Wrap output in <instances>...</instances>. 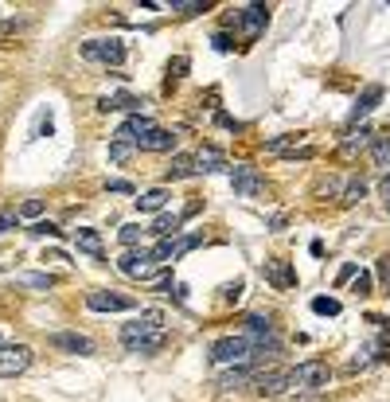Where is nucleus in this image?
<instances>
[{
  "label": "nucleus",
  "mask_w": 390,
  "mask_h": 402,
  "mask_svg": "<svg viewBox=\"0 0 390 402\" xmlns=\"http://www.w3.org/2000/svg\"><path fill=\"white\" fill-rule=\"evenodd\" d=\"M121 343L133 355H156L164 348V313L160 309H141V316L121 328Z\"/></svg>",
  "instance_id": "nucleus-1"
},
{
  "label": "nucleus",
  "mask_w": 390,
  "mask_h": 402,
  "mask_svg": "<svg viewBox=\"0 0 390 402\" xmlns=\"http://www.w3.org/2000/svg\"><path fill=\"white\" fill-rule=\"evenodd\" d=\"M242 297V281H231V285H223V301H238Z\"/></svg>",
  "instance_id": "nucleus-37"
},
{
  "label": "nucleus",
  "mask_w": 390,
  "mask_h": 402,
  "mask_svg": "<svg viewBox=\"0 0 390 402\" xmlns=\"http://www.w3.org/2000/svg\"><path fill=\"white\" fill-rule=\"evenodd\" d=\"M238 24H242V31L250 40H258L265 31V24H270V8L265 4H246V8H238Z\"/></svg>",
  "instance_id": "nucleus-12"
},
{
  "label": "nucleus",
  "mask_w": 390,
  "mask_h": 402,
  "mask_svg": "<svg viewBox=\"0 0 390 402\" xmlns=\"http://www.w3.org/2000/svg\"><path fill=\"white\" fill-rule=\"evenodd\" d=\"M117 235H121V242H125L129 250H136V242H141V235H145V226H141V223H125Z\"/></svg>",
  "instance_id": "nucleus-28"
},
{
  "label": "nucleus",
  "mask_w": 390,
  "mask_h": 402,
  "mask_svg": "<svg viewBox=\"0 0 390 402\" xmlns=\"http://www.w3.org/2000/svg\"><path fill=\"white\" fill-rule=\"evenodd\" d=\"M254 363H242V367H226V371H219L211 379L214 391H238V387H246V382H254Z\"/></svg>",
  "instance_id": "nucleus-11"
},
{
  "label": "nucleus",
  "mask_w": 390,
  "mask_h": 402,
  "mask_svg": "<svg viewBox=\"0 0 390 402\" xmlns=\"http://www.w3.org/2000/svg\"><path fill=\"white\" fill-rule=\"evenodd\" d=\"M136 148H141V153H172V148H176V137L168 133V129L156 125L153 133H148V137L136 141Z\"/></svg>",
  "instance_id": "nucleus-17"
},
{
  "label": "nucleus",
  "mask_w": 390,
  "mask_h": 402,
  "mask_svg": "<svg viewBox=\"0 0 390 402\" xmlns=\"http://www.w3.org/2000/svg\"><path fill=\"white\" fill-rule=\"evenodd\" d=\"M106 192L109 196H136V187L129 180H106Z\"/></svg>",
  "instance_id": "nucleus-33"
},
{
  "label": "nucleus",
  "mask_w": 390,
  "mask_h": 402,
  "mask_svg": "<svg viewBox=\"0 0 390 402\" xmlns=\"http://www.w3.org/2000/svg\"><path fill=\"white\" fill-rule=\"evenodd\" d=\"M168 199H172V192H168V187H148V192H141L133 203H136V211H141V215H160V211L168 207Z\"/></svg>",
  "instance_id": "nucleus-16"
},
{
  "label": "nucleus",
  "mask_w": 390,
  "mask_h": 402,
  "mask_svg": "<svg viewBox=\"0 0 390 402\" xmlns=\"http://www.w3.org/2000/svg\"><path fill=\"white\" fill-rule=\"evenodd\" d=\"M28 235H36V238H58V226H55V223H43V219H39V223H31Z\"/></svg>",
  "instance_id": "nucleus-34"
},
{
  "label": "nucleus",
  "mask_w": 390,
  "mask_h": 402,
  "mask_svg": "<svg viewBox=\"0 0 390 402\" xmlns=\"http://www.w3.org/2000/svg\"><path fill=\"white\" fill-rule=\"evenodd\" d=\"M370 160L379 168H390V133H382V137L370 141Z\"/></svg>",
  "instance_id": "nucleus-25"
},
{
  "label": "nucleus",
  "mask_w": 390,
  "mask_h": 402,
  "mask_svg": "<svg viewBox=\"0 0 390 402\" xmlns=\"http://www.w3.org/2000/svg\"><path fill=\"white\" fill-rule=\"evenodd\" d=\"M75 246L82 250V254L102 258V235H98L94 226H78V231H75Z\"/></svg>",
  "instance_id": "nucleus-20"
},
{
  "label": "nucleus",
  "mask_w": 390,
  "mask_h": 402,
  "mask_svg": "<svg viewBox=\"0 0 390 402\" xmlns=\"http://www.w3.org/2000/svg\"><path fill=\"white\" fill-rule=\"evenodd\" d=\"M153 129H156V121H153V118H145V114H133V118H129L125 125H121V129L114 133V141H125V145H136V141H141V137H148Z\"/></svg>",
  "instance_id": "nucleus-14"
},
{
  "label": "nucleus",
  "mask_w": 390,
  "mask_h": 402,
  "mask_svg": "<svg viewBox=\"0 0 390 402\" xmlns=\"http://www.w3.org/2000/svg\"><path fill=\"white\" fill-rule=\"evenodd\" d=\"M370 141H375V137H370V129L359 125L355 133H348V141L340 145V157H355V153H359V148H367Z\"/></svg>",
  "instance_id": "nucleus-22"
},
{
  "label": "nucleus",
  "mask_w": 390,
  "mask_h": 402,
  "mask_svg": "<svg viewBox=\"0 0 390 402\" xmlns=\"http://www.w3.org/2000/svg\"><path fill=\"white\" fill-rule=\"evenodd\" d=\"M180 223H184V215H168V211H160V215L153 219V235L156 238H172V235H180Z\"/></svg>",
  "instance_id": "nucleus-21"
},
{
  "label": "nucleus",
  "mask_w": 390,
  "mask_h": 402,
  "mask_svg": "<svg viewBox=\"0 0 390 402\" xmlns=\"http://www.w3.org/2000/svg\"><path fill=\"white\" fill-rule=\"evenodd\" d=\"M379 274H382V281L390 285V258H379Z\"/></svg>",
  "instance_id": "nucleus-40"
},
{
  "label": "nucleus",
  "mask_w": 390,
  "mask_h": 402,
  "mask_svg": "<svg viewBox=\"0 0 390 402\" xmlns=\"http://www.w3.org/2000/svg\"><path fill=\"white\" fill-rule=\"evenodd\" d=\"M262 274L270 277V281L277 285V289H289V285H297V277H292L281 262H265V265H262Z\"/></svg>",
  "instance_id": "nucleus-24"
},
{
  "label": "nucleus",
  "mask_w": 390,
  "mask_h": 402,
  "mask_svg": "<svg viewBox=\"0 0 390 402\" xmlns=\"http://www.w3.org/2000/svg\"><path fill=\"white\" fill-rule=\"evenodd\" d=\"M133 106H141L133 94H106V98H98V109H102V114H117V109H133Z\"/></svg>",
  "instance_id": "nucleus-23"
},
{
  "label": "nucleus",
  "mask_w": 390,
  "mask_h": 402,
  "mask_svg": "<svg viewBox=\"0 0 390 402\" xmlns=\"http://www.w3.org/2000/svg\"><path fill=\"white\" fill-rule=\"evenodd\" d=\"M211 363H219V367H242V363H254V343L246 340L242 332L223 336V340L211 343Z\"/></svg>",
  "instance_id": "nucleus-2"
},
{
  "label": "nucleus",
  "mask_w": 390,
  "mask_h": 402,
  "mask_svg": "<svg viewBox=\"0 0 390 402\" xmlns=\"http://www.w3.org/2000/svg\"><path fill=\"white\" fill-rule=\"evenodd\" d=\"M351 277H355V262H351V265H343V270H340V281H351Z\"/></svg>",
  "instance_id": "nucleus-41"
},
{
  "label": "nucleus",
  "mask_w": 390,
  "mask_h": 402,
  "mask_svg": "<svg viewBox=\"0 0 390 402\" xmlns=\"http://www.w3.org/2000/svg\"><path fill=\"white\" fill-rule=\"evenodd\" d=\"M43 262H70V258L63 254V250H47V254H43Z\"/></svg>",
  "instance_id": "nucleus-39"
},
{
  "label": "nucleus",
  "mask_w": 390,
  "mask_h": 402,
  "mask_svg": "<svg viewBox=\"0 0 390 402\" xmlns=\"http://www.w3.org/2000/svg\"><path fill=\"white\" fill-rule=\"evenodd\" d=\"M332 382V367L320 360H304L292 367V387H304V391H324Z\"/></svg>",
  "instance_id": "nucleus-5"
},
{
  "label": "nucleus",
  "mask_w": 390,
  "mask_h": 402,
  "mask_svg": "<svg viewBox=\"0 0 390 402\" xmlns=\"http://www.w3.org/2000/svg\"><path fill=\"white\" fill-rule=\"evenodd\" d=\"M16 226H20V211H4V215H0V235H8Z\"/></svg>",
  "instance_id": "nucleus-36"
},
{
  "label": "nucleus",
  "mask_w": 390,
  "mask_h": 402,
  "mask_svg": "<svg viewBox=\"0 0 390 402\" xmlns=\"http://www.w3.org/2000/svg\"><path fill=\"white\" fill-rule=\"evenodd\" d=\"M304 133H281V137H273V141H265V153H285L289 145H297Z\"/></svg>",
  "instance_id": "nucleus-29"
},
{
  "label": "nucleus",
  "mask_w": 390,
  "mask_h": 402,
  "mask_svg": "<svg viewBox=\"0 0 390 402\" xmlns=\"http://www.w3.org/2000/svg\"><path fill=\"white\" fill-rule=\"evenodd\" d=\"M82 59L102 63V67H121L125 63V43L117 36H102V40H86L82 43Z\"/></svg>",
  "instance_id": "nucleus-3"
},
{
  "label": "nucleus",
  "mask_w": 390,
  "mask_h": 402,
  "mask_svg": "<svg viewBox=\"0 0 390 402\" xmlns=\"http://www.w3.org/2000/svg\"><path fill=\"white\" fill-rule=\"evenodd\" d=\"M43 215V199H24V207H20V219H39Z\"/></svg>",
  "instance_id": "nucleus-35"
},
{
  "label": "nucleus",
  "mask_w": 390,
  "mask_h": 402,
  "mask_svg": "<svg viewBox=\"0 0 390 402\" xmlns=\"http://www.w3.org/2000/svg\"><path fill=\"white\" fill-rule=\"evenodd\" d=\"M250 387L262 394V399H277V394H285L292 387V367H270V371H258Z\"/></svg>",
  "instance_id": "nucleus-7"
},
{
  "label": "nucleus",
  "mask_w": 390,
  "mask_h": 402,
  "mask_svg": "<svg viewBox=\"0 0 390 402\" xmlns=\"http://www.w3.org/2000/svg\"><path fill=\"white\" fill-rule=\"evenodd\" d=\"M370 289H375V277H370L367 270H359V274H355V281H351V293H359V297H370Z\"/></svg>",
  "instance_id": "nucleus-30"
},
{
  "label": "nucleus",
  "mask_w": 390,
  "mask_h": 402,
  "mask_svg": "<svg viewBox=\"0 0 390 402\" xmlns=\"http://www.w3.org/2000/svg\"><path fill=\"white\" fill-rule=\"evenodd\" d=\"M195 172L199 176H214V172H231V164H226V157L214 145H203L195 153Z\"/></svg>",
  "instance_id": "nucleus-15"
},
{
  "label": "nucleus",
  "mask_w": 390,
  "mask_h": 402,
  "mask_svg": "<svg viewBox=\"0 0 390 402\" xmlns=\"http://www.w3.org/2000/svg\"><path fill=\"white\" fill-rule=\"evenodd\" d=\"M340 309L343 304L336 301V297H316V301H312V313H320V316H340Z\"/></svg>",
  "instance_id": "nucleus-27"
},
{
  "label": "nucleus",
  "mask_w": 390,
  "mask_h": 402,
  "mask_svg": "<svg viewBox=\"0 0 390 402\" xmlns=\"http://www.w3.org/2000/svg\"><path fill=\"white\" fill-rule=\"evenodd\" d=\"M31 367V348L28 343H0V379H16Z\"/></svg>",
  "instance_id": "nucleus-8"
},
{
  "label": "nucleus",
  "mask_w": 390,
  "mask_h": 402,
  "mask_svg": "<svg viewBox=\"0 0 390 402\" xmlns=\"http://www.w3.org/2000/svg\"><path fill=\"white\" fill-rule=\"evenodd\" d=\"M363 196H367V184H363V180H351V184H348V192H343V203H359V199Z\"/></svg>",
  "instance_id": "nucleus-32"
},
{
  "label": "nucleus",
  "mask_w": 390,
  "mask_h": 402,
  "mask_svg": "<svg viewBox=\"0 0 390 402\" xmlns=\"http://www.w3.org/2000/svg\"><path fill=\"white\" fill-rule=\"evenodd\" d=\"M51 348L70 352V355H94V340L82 332H51Z\"/></svg>",
  "instance_id": "nucleus-13"
},
{
  "label": "nucleus",
  "mask_w": 390,
  "mask_h": 402,
  "mask_svg": "<svg viewBox=\"0 0 390 402\" xmlns=\"http://www.w3.org/2000/svg\"><path fill=\"white\" fill-rule=\"evenodd\" d=\"M58 277L55 274H20L16 285H24V289H55Z\"/></svg>",
  "instance_id": "nucleus-26"
},
{
  "label": "nucleus",
  "mask_w": 390,
  "mask_h": 402,
  "mask_svg": "<svg viewBox=\"0 0 390 402\" xmlns=\"http://www.w3.org/2000/svg\"><path fill=\"white\" fill-rule=\"evenodd\" d=\"M133 148H136V145H125V141H114V145H109V160H114V164H125V160L133 157Z\"/></svg>",
  "instance_id": "nucleus-31"
},
{
  "label": "nucleus",
  "mask_w": 390,
  "mask_h": 402,
  "mask_svg": "<svg viewBox=\"0 0 390 402\" xmlns=\"http://www.w3.org/2000/svg\"><path fill=\"white\" fill-rule=\"evenodd\" d=\"M231 187H234V196H242V199L265 196L262 172H258V168H250V164H234V168H231Z\"/></svg>",
  "instance_id": "nucleus-9"
},
{
  "label": "nucleus",
  "mask_w": 390,
  "mask_h": 402,
  "mask_svg": "<svg viewBox=\"0 0 390 402\" xmlns=\"http://www.w3.org/2000/svg\"><path fill=\"white\" fill-rule=\"evenodd\" d=\"M199 242H203V235H172V238H160V242L153 246V258H156L160 265H172V262H180L187 250H195Z\"/></svg>",
  "instance_id": "nucleus-6"
},
{
  "label": "nucleus",
  "mask_w": 390,
  "mask_h": 402,
  "mask_svg": "<svg viewBox=\"0 0 390 402\" xmlns=\"http://www.w3.org/2000/svg\"><path fill=\"white\" fill-rule=\"evenodd\" d=\"M379 102H382V86H379V82H375V86H367V90H363V94H359V98H355V106H351V121L367 118L370 109L379 106Z\"/></svg>",
  "instance_id": "nucleus-19"
},
{
  "label": "nucleus",
  "mask_w": 390,
  "mask_h": 402,
  "mask_svg": "<svg viewBox=\"0 0 390 402\" xmlns=\"http://www.w3.org/2000/svg\"><path fill=\"white\" fill-rule=\"evenodd\" d=\"M187 176H195V153H176L172 164L164 168V180L172 184V180H187Z\"/></svg>",
  "instance_id": "nucleus-18"
},
{
  "label": "nucleus",
  "mask_w": 390,
  "mask_h": 402,
  "mask_svg": "<svg viewBox=\"0 0 390 402\" xmlns=\"http://www.w3.org/2000/svg\"><path fill=\"white\" fill-rule=\"evenodd\" d=\"M117 270L133 281H153L160 274V262L153 258V250H125V254L117 258Z\"/></svg>",
  "instance_id": "nucleus-4"
},
{
  "label": "nucleus",
  "mask_w": 390,
  "mask_h": 402,
  "mask_svg": "<svg viewBox=\"0 0 390 402\" xmlns=\"http://www.w3.org/2000/svg\"><path fill=\"white\" fill-rule=\"evenodd\" d=\"M382 199H387V211H390V180L382 184Z\"/></svg>",
  "instance_id": "nucleus-42"
},
{
  "label": "nucleus",
  "mask_w": 390,
  "mask_h": 402,
  "mask_svg": "<svg viewBox=\"0 0 390 402\" xmlns=\"http://www.w3.org/2000/svg\"><path fill=\"white\" fill-rule=\"evenodd\" d=\"M86 309H94V313H129L133 297L114 293V289H94V293H86Z\"/></svg>",
  "instance_id": "nucleus-10"
},
{
  "label": "nucleus",
  "mask_w": 390,
  "mask_h": 402,
  "mask_svg": "<svg viewBox=\"0 0 390 402\" xmlns=\"http://www.w3.org/2000/svg\"><path fill=\"white\" fill-rule=\"evenodd\" d=\"M211 43H214V51H231V47H234V43H231V36H223V31H219V36H214Z\"/></svg>",
  "instance_id": "nucleus-38"
}]
</instances>
